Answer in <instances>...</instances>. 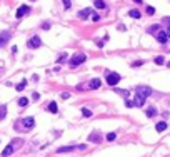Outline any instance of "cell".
Masks as SVG:
<instances>
[{
  "label": "cell",
  "mask_w": 170,
  "mask_h": 157,
  "mask_svg": "<svg viewBox=\"0 0 170 157\" xmlns=\"http://www.w3.org/2000/svg\"><path fill=\"white\" fill-rule=\"evenodd\" d=\"M135 92H137V95L142 99H145L147 100V97L152 94V89L149 87V85H139V87L135 89Z\"/></svg>",
  "instance_id": "obj_1"
},
{
  "label": "cell",
  "mask_w": 170,
  "mask_h": 157,
  "mask_svg": "<svg viewBox=\"0 0 170 157\" xmlns=\"http://www.w3.org/2000/svg\"><path fill=\"white\" fill-rule=\"evenodd\" d=\"M85 60H87V55H85V54H75V55L72 57V60H70V67H72V69H75L77 65L84 64Z\"/></svg>",
  "instance_id": "obj_2"
},
{
  "label": "cell",
  "mask_w": 170,
  "mask_h": 157,
  "mask_svg": "<svg viewBox=\"0 0 170 157\" xmlns=\"http://www.w3.org/2000/svg\"><path fill=\"white\" fill-rule=\"evenodd\" d=\"M118 80H120V75H118L117 72H107V84H108V85L115 87V85L118 84Z\"/></svg>",
  "instance_id": "obj_3"
},
{
  "label": "cell",
  "mask_w": 170,
  "mask_h": 157,
  "mask_svg": "<svg viewBox=\"0 0 170 157\" xmlns=\"http://www.w3.org/2000/svg\"><path fill=\"white\" fill-rule=\"evenodd\" d=\"M27 45H28V49H38L40 45H42V40H40V37H32V39L27 42Z\"/></svg>",
  "instance_id": "obj_4"
},
{
  "label": "cell",
  "mask_w": 170,
  "mask_h": 157,
  "mask_svg": "<svg viewBox=\"0 0 170 157\" xmlns=\"http://www.w3.org/2000/svg\"><path fill=\"white\" fill-rule=\"evenodd\" d=\"M27 13H30V7H28V5H22V7H19V9H17L15 17H17V19H22V17H25Z\"/></svg>",
  "instance_id": "obj_5"
},
{
  "label": "cell",
  "mask_w": 170,
  "mask_h": 157,
  "mask_svg": "<svg viewBox=\"0 0 170 157\" xmlns=\"http://www.w3.org/2000/svg\"><path fill=\"white\" fill-rule=\"evenodd\" d=\"M9 40H10V30H3V32H0V47H3Z\"/></svg>",
  "instance_id": "obj_6"
},
{
  "label": "cell",
  "mask_w": 170,
  "mask_h": 157,
  "mask_svg": "<svg viewBox=\"0 0 170 157\" xmlns=\"http://www.w3.org/2000/svg\"><path fill=\"white\" fill-rule=\"evenodd\" d=\"M22 124H23V129H32L35 125V119L33 117H25L23 120H20Z\"/></svg>",
  "instance_id": "obj_7"
},
{
  "label": "cell",
  "mask_w": 170,
  "mask_h": 157,
  "mask_svg": "<svg viewBox=\"0 0 170 157\" xmlns=\"http://www.w3.org/2000/svg\"><path fill=\"white\" fill-rule=\"evenodd\" d=\"M13 150H15V146L10 142L9 146L3 149V152H2V157H9V156H12V154H13Z\"/></svg>",
  "instance_id": "obj_8"
},
{
  "label": "cell",
  "mask_w": 170,
  "mask_h": 157,
  "mask_svg": "<svg viewBox=\"0 0 170 157\" xmlns=\"http://www.w3.org/2000/svg\"><path fill=\"white\" fill-rule=\"evenodd\" d=\"M88 15H94V10H90V9H84V10H80L78 12V19H88Z\"/></svg>",
  "instance_id": "obj_9"
},
{
  "label": "cell",
  "mask_w": 170,
  "mask_h": 157,
  "mask_svg": "<svg viewBox=\"0 0 170 157\" xmlns=\"http://www.w3.org/2000/svg\"><path fill=\"white\" fill-rule=\"evenodd\" d=\"M102 85V82H100V78H92L90 82H88V89H92V90H95V89H98Z\"/></svg>",
  "instance_id": "obj_10"
},
{
  "label": "cell",
  "mask_w": 170,
  "mask_h": 157,
  "mask_svg": "<svg viewBox=\"0 0 170 157\" xmlns=\"http://www.w3.org/2000/svg\"><path fill=\"white\" fill-rule=\"evenodd\" d=\"M167 40H169L167 34H165L163 30H160V32L157 34V42H160V44H167Z\"/></svg>",
  "instance_id": "obj_11"
},
{
  "label": "cell",
  "mask_w": 170,
  "mask_h": 157,
  "mask_svg": "<svg viewBox=\"0 0 170 157\" xmlns=\"http://www.w3.org/2000/svg\"><path fill=\"white\" fill-rule=\"evenodd\" d=\"M74 149H77L75 146H65V147H58L57 152H58V154H64V152H70V150H74Z\"/></svg>",
  "instance_id": "obj_12"
},
{
  "label": "cell",
  "mask_w": 170,
  "mask_h": 157,
  "mask_svg": "<svg viewBox=\"0 0 170 157\" xmlns=\"http://www.w3.org/2000/svg\"><path fill=\"white\" fill-rule=\"evenodd\" d=\"M47 110L48 112H52V114H57L58 112V109H57V102H50L47 105Z\"/></svg>",
  "instance_id": "obj_13"
},
{
  "label": "cell",
  "mask_w": 170,
  "mask_h": 157,
  "mask_svg": "<svg viewBox=\"0 0 170 157\" xmlns=\"http://www.w3.org/2000/svg\"><path fill=\"white\" fill-rule=\"evenodd\" d=\"M88 140H90V142H95V144H98V142L102 140V137H100L98 134H90V136H88Z\"/></svg>",
  "instance_id": "obj_14"
},
{
  "label": "cell",
  "mask_w": 170,
  "mask_h": 157,
  "mask_svg": "<svg viewBox=\"0 0 170 157\" xmlns=\"http://www.w3.org/2000/svg\"><path fill=\"white\" fill-rule=\"evenodd\" d=\"M135 107H143V104H145V99H142V97H139V95H135Z\"/></svg>",
  "instance_id": "obj_15"
},
{
  "label": "cell",
  "mask_w": 170,
  "mask_h": 157,
  "mask_svg": "<svg viewBox=\"0 0 170 157\" xmlns=\"http://www.w3.org/2000/svg\"><path fill=\"white\" fill-rule=\"evenodd\" d=\"M155 129H157V132H163V130L167 129V122H157Z\"/></svg>",
  "instance_id": "obj_16"
},
{
  "label": "cell",
  "mask_w": 170,
  "mask_h": 157,
  "mask_svg": "<svg viewBox=\"0 0 170 157\" xmlns=\"http://www.w3.org/2000/svg\"><path fill=\"white\" fill-rule=\"evenodd\" d=\"M145 114H147V117H153V115H157V109L155 107H149L145 110Z\"/></svg>",
  "instance_id": "obj_17"
},
{
  "label": "cell",
  "mask_w": 170,
  "mask_h": 157,
  "mask_svg": "<svg viewBox=\"0 0 170 157\" xmlns=\"http://www.w3.org/2000/svg\"><path fill=\"white\" fill-rule=\"evenodd\" d=\"M129 15H130L132 19H140V17H142V13L139 12V10H135V9L130 10V12H129Z\"/></svg>",
  "instance_id": "obj_18"
},
{
  "label": "cell",
  "mask_w": 170,
  "mask_h": 157,
  "mask_svg": "<svg viewBox=\"0 0 170 157\" xmlns=\"http://www.w3.org/2000/svg\"><path fill=\"white\" fill-rule=\"evenodd\" d=\"M94 5H95V9H105V7H107L104 0H95V2H94Z\"/></svg>",
  "instance_id": "obj_19"
},
{
  "label": "cell",
  "mask_w": 170,
  "mask_h": 157,
  "mask_svg": "<svg viewBox=\"0 0 170 157\" xmlns=\"http://www.w3.org/2000/svg\"><path fill=\"white\" fill-rule=\"evenodd\" d=\"M7 115V105H0V120H3Z\"/></svg>",
  "instance_id": "obj_20"
},
{
  "label": "cell",
  "mask_w": 170,
  "mask_h": 157,
  "mask_svg": "<svg viewBox=\"0 0 170 157\" xmlns=\"http://www.w3.org/2000/svg\"><path fill=\"white\" fill-rule=\"evenodd\" d=\"M25 87H27V80H22L20 84H17V85H15V89H17L19 92H22V90H23Z\"/></svg>",
  "instance_id": "obj_21"
},
{
  "label": "cell",
  "mask_w": 170,
  "mask_h": 157,
  "mask_svg": "<svg viewBox=\"0 0 170 157\" xmlns=\"http://www.w3.org/2000/svg\"><path fill=\"white\" fill-rule=\"evenodd\" d=\"M27 104H28V99L27 97H20L19 99V105H20V107H25Z\"/></svg>",
  "instance_id": "obj_22"
},
{
  "label": "cell",
  "mask_w": 170,
  "mask_h": 157,
  "mask_svg": "<svg viewBox=\"0 0 170 157\" xmlns=\"http://www.w3.org/2000/svg\"><path fill=\"white\" fill-rule=\"evenodd\" d=\"M160 27H159V25H152L150 29H149V32H150V34H155V35H157V34H159V32H160Z\"/></svg>",
  "instance_id": "obj_23"
},
{
  "label": "cell",
  "mask_w": 170,
  "mask_h": 157,
  "mask_svg": "<svg viewBox=\"0 0 170 157\" xmlns=\"http://www.w3.org/2000/svg\"><path fill=\"white\" fill-rule=\"evenodd\" d=\"M82 115H84V117H90V115H92V110H88L87 107H84L82 109Z\"/></svg>",
  "instance_id": "obj_24"
},
{
  "label": "cell",
  "mask_w": 170,
  "mask_h": 157,
  "mask_svg": "<svg viewBox=\"0 0 170 157\" xmlns=\"http://www.w3.org/2000/svg\"><path fill=\"white\" fill-rule=\"evenodd\" d=\"M115 92H117V94H120V95H123V97L130 95V94H129V90H122V89H115Z\"/></svg>",
  "instance_id": "obj_25"
},
{
  "label": "cell",
  "mask_w": 170,
  "mask_h": 157,
  "mask_svg": "<svg viewBox=\"0 0 170 157\" xmlns=\"http://www.w3.org/2000/svg\"><path fill=\"white\" fill-rule=\"evenodd\" d=\"M153 62H155L157 65H162L165 60H163V57H162V55H159V57H155V59H153Z\"/></svg>",
  "instance_id": "obj_26"
},
{
  "label": "cell",
  "mask_w": 170,
  "mask_h": 157,
  "mask_svg": "<svg viewBox=\"0 0 170 157\" xmlns=\"http://www.w3.org/2000/svg\"><path fill=\"white\" fill-rule=\"evenodd\" d=\"M115 137H117V134H115V132H108V134H107V140H110V142L115 140Z\"/></svg>",
  "instance_id": "obj_27"
},
{
  "label": "cell",
  "mask_w": 170,
  "mask_h": 157,
  "mask_svg": "<svg viewBox=\"0 0 170 157\" xmlns=\"http://www.w3.org/2000/svg\"><path fill=\"white\" fill-rule=\"evenodd\" d=\"M65 60H67V54H65V52H64V54H60V57L57 59V62L60 64V62H65Z\"/></svg>",
  "instance_id": "obj_28"
},
{
  "label": "cell",
  "mask_w": 170,
  "mask_h": 157,
  "mask_svg": "<svg viewBox=\"0 0 170 157\" xmlns=\"http://www.w3.org/2000/svg\"><path fill=\"white\" fill-rule=\"evenodd\" d=\"M125 105H127L129 109H132V107H135V102H133V100H129V99H127V100H125Z\"/></svg>",
  "instance_id": "obj_29"
},
{
  "label": "cell",
  "mask_w": 170,
  "mask_h": 157,
  "mask_svg": "<svg viewBox=\"0 0 170 157\" xmlns=\"http://www.w3.org/2000/svg\"><path fill=\"white\" fill-rule=\"evenodd\" d=\"M62 3H64L65 9H70V7H72V2H70V0H62Z\"/></svg>",
  "instance_id": "obj_30"
},
{
  "label": "cell",
  "mask_w": 170,
  "mask_h": 157,
  "mask_svg": "<svg viewBox=\"0 0 170 157\" xmlns=\"http://www.w3.org/2000/svg\"><path fill=\"white\" fill-rule=\"evenodd\" d=\"M145 12H147L149 15H153V13H155V9H153V7H147V10H145Z\"/></svg>",
  "instance_id": "obj_31"
},
{
  "label": "cell",
  "mask_w": 170,
  "mask_h": 157,
  "mask_svg": "<svg viewBox=\"0 0 170 157\" xmlns=\"http://www.w3.org/2000/svg\"><path fill=\"white\" fill-rule=\"evenodd\" d=\"M92 20H94V22H98V20H100V15H98L97 12H94V15H92Z\"/></svg>",
  "instance_id": "obj_32"
},
{
  "label": "cell",
  "mask_w": 170,
  "mask_h": 157,
  "mask_svg": "<svg viewBox=\"0 0 170 157\" xmlns=\"http://www.w3.org/2000/svg\"><path fill=\"white\" fill-rule=\"evenodd\" d=\"M42 29L48 30V29H50V22H44V23H42Z\"/></svg>",
  "instance_id": "obj_33"
},
{
  "label": "cell",
  "mask_w": 170,
  "mask_h": 157,
  "mask_svg": "<svg viewBox=\"0 0 170 157\" xmlns=\"http://www.w3.org/2000/svg\"><path fill=\"white\" fill-rule=\"evenodd\" d=\"M32 99H33V100H38V99H40V94L33 92V94H32Z\"/></svg>",
  "instance_id": "obj_34"
},
{
  "label": "cell",
  "mask_w": 170,
  "mask_h": 157,
  "mask_svg": "<svg viewBox=\"0 0 170 157\" xmlns=\"http://www.w3.org/2000/svg\"><path fill=\"white\" fill-rule=\"evenodd\" d=\"M142 64H143L142 60H137V62H133V67H140Z\"/></svg>",
  "instance_id": "obj_35"
},
{
  "label": "cell",
  "mask_w": 170,
  "mask_h": 157,
  "mask_svg": "<svg viewBox=\"0 0 170 157\" xmlns=\"http://www.w3.org/2000/svg\"><path fill=\"white\" fill-rule=\"evenodd\" d=\"M60 97H62V99H68V97H70V94H68V92H64Z\"/></svg>",
  "instance_id": "obj_36"
},
{
  "label": "cell",
  "mask_w": 170,
  "mask_h": 157,
  "mask_svg": "<svg viewBox=\"0 0 170 157\" xmlns=\"http://www.w3.org/2000/svg\"><path fill=\"white\" fill-rule=\"evenodd\" d=\"M104 44H105L104 40H97V45H98V47H104Z\"/></svg>",
  "instance_id": "obj_37"
},
{
  "label": "cell",
  "mask_w": 170,
  "mask_h": 157,
  "mask_svg": "<svg viewBox=\"0 0 170 157\" xmlns=\"http://www.w3.org/2000/svg\"><path fill=\"white\" fill-rule=\"evenodd\" d=\"M165 34H167V37H170V25L167 27V30H165Z\"/></svg>",
  "instance_id": "obj_38"
},
{
  "label": "cell",
  "mask_w": 170,
  "mask_h": 157,
  "mask_svg": "<svg viewBox=\"0 0 170 157\" xmlns=\"http://www.w3.org/2000/svg\"><path fill=\"white\" fill-rule=\"evenodd\" d=\"M135 3H143V0H133Z\"/></svg>",
  "instance_id": "obj_39"
},
{
  "label": "cell",
  "mask_w": 170,
  "mask_h": 157,
  "mask_svg": "<svg viewBox=\"0 0 170 157\" xmlns=\"http://www.w3.org/2000/svg\"><path fill=\"white\" fill-rule=\"evenodd\" d=\"M165 22H167V23H170V19H165Z\"/></svg>",
  "instance_id": "obj_40"
},
{
  "label": "cell",
  "mask_w": 170,
  "mask_h": 157,
  "mask_svg": "<svg viewBox=\"0 0 170 157\" xmlns=\"http://www.w3.org/2000/svg\"><path fill=\"white\" fill-rule=\"evenodd\" d=\"M167 65H169V67H170V62H169V64H167Z\"/></svg>",
  "instance_id": "obj_41"
}]
</instances>
